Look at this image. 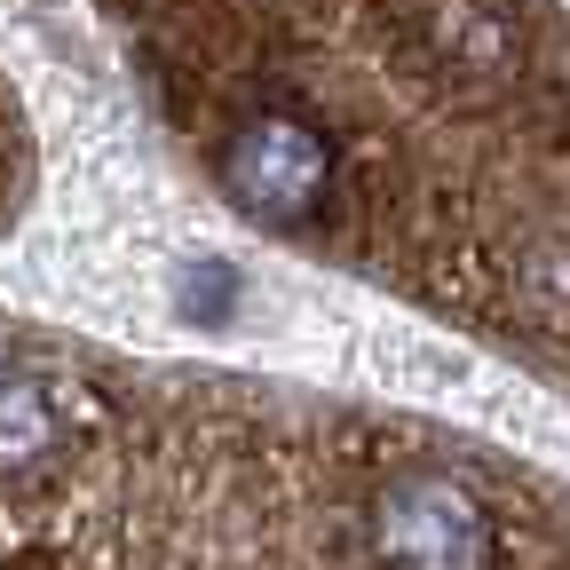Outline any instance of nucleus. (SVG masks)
Masks as SVG:
<instances>
[{
    "label": "nucleus",
    "mask_w": 570,
    "mask_h": 570,
    "mask_svg": "<svg viewBox=\"0 0 570 570\" xmlns=\"http://www.w3.org/2000/svg\"><path fill=\"white\" fill-rule=\"evenodd\" d=\"M214 183L262 230H317L341 206V142L294 104H254L214 142Z\"/></svg>",
    "instance_id": "f257e3e1"
},
{
    "label": "nucleus",
    "mask_w": 570,
    "mask_h": 570,
    "mask_svg": "<svg viewBox=\"0 0 570 570\" xmlns=\"http://www.w3.org/2000/svg\"><path fill=\"white\" fill-rule=\"evenodd\" d=\"M71 436V404L40 365H0V483L48 468Z\"/></svg>",
    "instance_id": "7ed1b4c3"
},
{
    "label": "nucleus",
    "mask_w": 570,
    "mask_h": 570,
    "mask_svg": "<svg viewBox=\"0 0 570 570\" xmlns=\"http://www.w3.org/2000/svg\"><path fill=\"white\" fill-rule=\"evenodd\" d=\"M373 554H381V570H508L499 515L452 468H404L381 483Z\"/></svg>",
    "instance_id": "f03ea898"
},
{
    "label": "nucleus",
    "mask_w": 570,
    "mask_h": 570,
    "mask_svg": "<svg viewBox=\"0 0 570 570\" xmlns=\"http://www.w3.org/2000/svg\"><path fill=\"white\" fill-rule=\"evenodd\" d=\"M420 40L444 71H460V80H499V71L515 63V24H508V9H491V0H428Z\"/></svg>",
    "instance_id": "20e7f679"
}]
</instances>
